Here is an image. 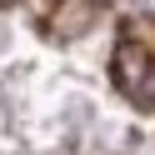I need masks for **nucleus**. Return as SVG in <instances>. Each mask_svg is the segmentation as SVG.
Returning <instances> with one entry per match:
<instances>
[{"label":"nucleus","mask_w":155,"mask_h":155,"mask_svg":"<svg viewBox=\"0 0 155 155\" xmlns=\"http://www.w3.org/2000/svg\"><path fill=\"white\" fill-rule=\"evenodd\" d=\"M125 45H130V55L140 60V70H135L130 60H115L120 90L130 95V100H140V105H150V110H155V50H145V45H135V40H125Z\"/></svg>","instance_id":"1"},{"label":"nucleus","mask_w":155,"mask_h":155,"mask_svg":"<svg viewBox=\"0 0 155 155\" xmlns=\"http://www.w3.org/2000/svg\"><path fill=\"white\" fill-rule=\"evenodd\" d=\"M90 20H95V0H65V5H60V20H55V30H60V35H80Z\"/></svg>","instance_id":"2"}]
</instances>
